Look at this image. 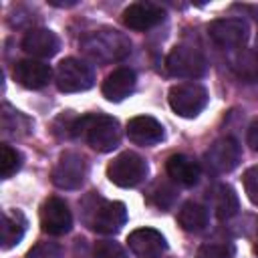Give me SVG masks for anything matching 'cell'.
Segmentation results:
<instances>
[{
	"mask_svg": "<svg viewBox=\"0 0 258 258\" xmlns=\"http://www.w3.org/2000/svg\"><path fill=\"white\" fill-rule=\"evenodd\" d=\"M71 137L87 141L95 151L107 153L113 151L121 141V127L119 121L111 115H81L75 117L71 127Z\"/></svg>",
	"mask_w": 258,
	"mask_h": 258,
	"instance_id": "cell-1",
	"label": "cell"
},
{
	"mask_svg": "<svg viewBox=\"0 0 258 258\" xmlns=\"http://www.w3.org/2000/svg\"><path fill=\"white\" fill-rule=\"evenodd\" d=\"M79 46L87 58L99 64L117 62L131 52V40L115 28L91 30L81 38Z\"/></svg>",
	"mask_w": 258,
	"mask_h": 258,
	"instance_id": "cell-2",
	"label": "cell"
},
{
	"mask_svg": "<svg viewBox=\"0 0 258 258\" xmlns=\"http://www.w3.org/2000/svg\"><path fill=\"white\" fill-rule=\"evenodd\" d=\"M85 224L99 234H115L127 222V210L123 202H109L99 196H89L83 200Z\"/></svg>",
	"mask_w": 258,
	"mask_h": 258,
	"instance_id": "cell-3",
	"label": "cell"
},
{
	"mask_svg": "<svg viewBox=\"0 0 258 258\" xmlns=\"http://www.w3.org/2000/svg\"><path fill=\"white\" fill-rule=\"evenodd\" d=\"M165 69L171 77L177 79H200L208 71L206 56L194 44H177L169 50L165 58Z\"/></svg>",
	"mask_w": 258,
	"mask_h": 258,
	"instance_id": "cell-4",
	"label": "cell"
},
{
	"mask_svg": "<svg viewBox=\"0 0 258 258\" xmlns=\"http://www.w3.org/2000/svg\"><path fill=\"white\" fill-rule=\"evenodd\" d=\"M54 83L60 93H81L93 87L95 75L87 62L69 56L58 62L54 73Z\"/></svg>",
	"mask_w": 258,
	"mask_h": 258,
	"instance_id": "cell-5",
	"label": "cell"
},
{
	"mask_svg": "<svg viewBox=\"0 0 258 258\" xmlns=\"http://www.w3.org/2000/svg\"><path fill=\"white\" fill-rule=\"evenodd\" d=\"M145 175L147 163L141 155L133 151H123L107 167V177L111 179V183L119 187H135L145 179Z\"/></svg>",
	"mask_w": 258,
	"mask_h": 258,
	"instance_id": "cell-6",
	"label": "cell"
},
{
	"mask_svg": "<svg viewBox=\"0 0 258 258\" xmlns=\"http://www.w3.org/2000/svg\"><path fill=\"white\" fill-rule=\"evenodd\" d=\"M208 91L200 83H179L169 89V107L179 117H196L208 105Z\"/></svg>",
	"mask_w": 258,
	"mask_h": 258,
	"instance_id": "cell-7",
	"label": "cell"
},
{
	"mask_svg": "<svg viewBox=\"0 0 258 258\" xmlns=\"http://www.w3.org/2000/svg\"><path fill=\"white\" fill-rule=\"evenodd\" d=\"M240 157H242V149H240L238 141L232 137H222V139H216L206 149L204 163L210 173L220 175V173H228V171L236 169L240 163Z\"/></svg>",
	"mask_w": 258,
	"mask_h": 258,
	"instance_id": "cell-8",
	"label": "cell"
},
{
	"mask_svg": "<svg viewBox=\"0 0 258 258\" xmlns=\"http://www.w3.org/2000/svg\"><path fill=\"white\" fill-rule=\"evenodd\" d=\"M87 161L77 151L60 153L56 165L52 167V183L60 189H77L85 181Z\"/></svg>",
	"mask_w": 258,
	"mask_h": 258,
	"instance_id": "cell-9",
	"label": "cell"
},
{
	"mask_svg": "<svg viewBox=\"0 0 258 258\" xmlns=\"http://www.w3.org/2000/svg\"><path fill=\"white\" fill-rule=\"evenodd\" d=\"M248 24L242 18H218L208 26V36L214 40V44L228 50L242 48L248 40Z\"/></svg>",
	"mask_w": 258,
	"mask_h": 258,
	"instance_id": "cell-10",
	"label": "cell"
},
{
	"mask_svg": "<svg viewBox=\"0 0 258 258\" xmlns=\"http://www.w3.org/2000/svg\"><path fill=\"white\" fill-rule=\"evenodd\" d=\"M40 226L50 236H62L73 228V216L60 198H48L40 208Z\"/></svg>",
	"mask_w": 258,
	"mask_h": 258,
	"instance_id": "cell-11",
	"label": "cell"
},
{
	"mask_svg": "<svg viewBox=\"0 0 258 258\" xmlns=\"http://www.w3.org/2000/svg\"><path fill=\"white\" fill-rule=\"evenodd\" d=\"M127 246L137 258H159L167 244L161 232L153 228H137L127 236Z\"/></svg>",
	"mask_w": 258,
	"mask_h": 258,
	"instance_id": "cell-12",
	"label": "cell"
},
{
	"mask_svg": "<svg viewBox=\"0 0 258 258\" xmlns=\"http://www.w3.org/2000/svg\"><path fill=\"white\" fill-rule=\"evenodd\" d=\"M165 18V12L161 6L153 2H133L123 12V22L131 30H149L157 26Z\"/></svg>",
	"mask_w": 258,
	"mask_h": 258,
	"instance_id": "cell-13",
	"label": "cell"
},
{
	"mask_svg": "<svg viewBox=\"0 0 258 258\" xmlns=\"http://www.w3.org/2000/svg\"><path fill=\"white\" fill-rule=\"evenodd\" d=\"M12 77L18 85H22L24 89H42L48 85L50 77H52V71L46 62L42 60H36V58H24V60H18L12 69Z\"/></svg>",
	"mask_w": 258,
	"mask_h": 258,
	"instance_id": "cell-14",
	"label": "cell"
},
{
	"mask_svg": "<svg viewBox=\"0 0 258 258\" xmlns=\"http://www.w3.org/2000/svg\"><path fill=\"white\" fill-rule=\"evenodd\" d=\"M127 137L135 145L151 147L163 139V127L155 117L137 115V117L129 119V123H127Z\"/></svg>",
	"mask_w": 258,
	"mask_h": 258,
	"instance_id": "cell-15",
	"label": "cell"
},
{
	"mask_svg": "<svg viewBox=\"0 0 258 258\" xmlns=\"http://www.w3.org/2000/svg\"><path fill=\"white\" fill-rule=\"evenodd\" d=\"M60 46L58 36L48 28H30L22 38V50L30 56L50 58Z\"/></svg>",
	"mask_w": 258,
	"mask_h": 258,
	"instance_id": "cell-16",
	"label": "cell"
},
{
	"mask_svg": "<svg viewBox=\"0 0 258 258\" xmlns=\"http://www.w3.org/2000/svg\"><path fill=\"white\" fill-rule=\"evenodd\" d=\"M135 83H137V77L131 69L127 67H121V69H115L105 81H103V97L113 101V103H119L123 101L125 97H129L135 89Z\"/></svg>",
	"mask_w": 258,
	"mask_h": 258,
	"instance_id": "cell-17",
	"label": "cell"
},
{
	"mask_svg": "<svg viewBox=\"0 0 258 258\" xmlns=\"http://www.w3.org/2000/svg\"><path fill=\"white\" fill-rule=\"evenodd\" d=\"M165 171H167V175L175 183L185 185V187H191V185L198 183L202 169H200V163L194 161L189 155H185V153H173L165 161Z\"/></svg>",
	"mask_w": 258,
	"mask_h": 258,
	"instance_id": "cell-18",
	"label": "cell"
},
{
	"mask_svg": "<svg viewBox=\"0 0 258 258\" xmlns=\"http://www.w3.org/2000/svg\"><path fill=\"white\" fill-rule=\"evenodd\" d=\"M230 69L244 83H258V52L252 48H236L230 54Z\"/></svg>",
	"mask_w": 258,
	"mask_h": 258,
	"instance_id": "cell-19",
	"label": "cell"
},
{
	"mask_svg": "<svg viewBox=\"0 0 258 258\" xmlns=\"http://www.w3.org/2000/svg\"><path fill=\"white\" fill-rule=\"evenodd\" d=\"M212 194V206H214V214L218 220H230L232 216L238 214V196L234 191V187L226 185V183H218L210 189Z\"/></svg>",
	"mask_w": 258,
	"mask_h": 258,
	"instance_id": "cell-20",
	"label": "cell"
},
{
	"mask_svg": "<svg viewBox=\"0 0 258 258\" xmlns=\"http://www.w3.org/2000/svg\"><path fill=\"white\" fill-rule=\"evenodd\" d=\"M26 232V218L18 210L4 212L2 216V248L8 250L16 246Z\"/></svg>",
	"mask_w": 258,
	"mask_h": 258,
	"instance_id": "cell-21",
	"label": "cell"
},
{
	"mask_svg": "<svg viewBox=\"0 0 258 258\" xmlns=\"http://www.w3.org/2000/svg\"><path fill=\"white\" fill-rule=\"evenodd\" d=\"M177 224L185 232H202L208 226V210L198 202H185L177 212Z\"/></svg>",
	"mask_w": 258,
	"mask_h": 258,
	"instance_id": "cell-22",
	"label": "cell"
},
{
	"mask_svg": "<svg viewBox=\"0 0 258 258\" xmlns=\"http://www.w3.org/2000/svg\"><path fill=\"white\" fill-rule=\"evenodd\" d=\"M2 133L6 137H24L30 133V119L10 105H2Z\"/></svg>",
	"mask_w": 258,
	"mask_h": 258,
	"instance_id": "cell-23",
	"label": "cell"
},
{
	"mask_svg": "<svg viewBox=\"0 0 258 258\" xmlns=\"http://www.w3.org/2000/svg\"><path fill=\"white\" fill-rule=\"evenodd\" d=\"M0 167H2V177L8 179L12 177L20 167H22V155L18 149L10 147L8 143H4L0 147Z\"/></svg>",
	"mask_w": 258,
	"mask_h": 258,
	"instance_id": "cell-24",
	"label": "cell"
},
{
	"mask_svg": "<svg viewBox=\"0 0 258 258\" xmlns=\"http://www.w3.org/2000/svg\"><path fill=\"white\" fill-rule=\"evenodd\" d=\"M175 200V187H171L167 181H157L149 191V202L157 208H169Z\"/></svg>",
	"mask_w": 258,
	"mask_h": 258,
	"instance_id": "cell-25",
	"label": "cell"
},
{
	"mask_svg": "<svg viewBox=\"0 0 258 258\" xmlns=\"http://www.w3.org/2000/svg\"><path fill=\"white\" fill-rule=\"evenodd\" d=\"M95 258H129L125 248L115 240H99L93 248Z\"/></svg>",
	"mask_w": 258,
	"mask_h": 258,
	"instance_id": "cell-26",
	"label": "cell"
},
{
	"mask_svg": "<svg viewBox=\"0 0 258 258\" xmlns=\"http://www.w3.org/2000/svg\"><path fill=\"white\" fill-rule=\"evenodd\" d=\"M232 256H234V246L232 244H216V242H210V244H204L198 250V256L196 258H232Z\"/></svg>",
	"mask_w": 258,
	"mask_h": 258,
	"instance_id": "cell-27",
	"label": "cell"
},
{
	"mask_svg": "<svg viewBox=\"0 0 258 258\" xmlns=\"http://www.w3.org/2000/svg\"><path fill=\"white\" fill-rule=\"evenodd\" d=\"M26 258H62V248L54 242H38L30 248Z\"/></svg>",
	"mask_w": 258,
	"mask_h": 258,
	"instance_id": "cell-28",
	"label": "cell"
},
{
	"mask_svg": "<svg viewBox=\"0 0 258 258\" xmlns=\"http://www.w3.org/2000/svg\"><path fill=\"white\" fill-rule=\"evenodd\" d=\"M244 189L254 206H258V165L244 173Z\"/></svg>",
	"mask_w": 258,
	"mask_h": 258,
	"instance_id": "cell-29",
	"label": "cell"
},
{
	"mask_svg": "<svg viewBox=\"0 0 258 258\" xmlns=\"http://www.w3.org/2000/svg\"><path fill=\"white\" fill-rule=\"evenodd\" d=\"M248 145L254 151H258V119H254L252 125L248 127Z\"/></svg>",
	"mask_w": 258,
	"mask_h": 258,
	"instance_id": "cell-30",
	"label": "cell"
},
{
	"mask_svg": "<svg viewBox=\"0 0 258 258\" xmlns=\"http://www.w3.org/2000/svg\"><path fill=\"white\" fill-rule=\"evenodd\" d=\"M254 252H256V256H258V242H256V246H254Z\"/></svg>",
	"mask_w": 258,
	"mask_h": 258,
	"instance_id": "cell-31",
	"label": "cell"
},
{
	"mask_svg": "<svg viewBox=\"0 0 258 258\" xmlns=\"http://www.w3.org/2000/svg\"><path fill=\"white\" fill-rule=\"evenodd\" d=\"M256 52H258V36H256Z\"/></svg>",
	"mask_w": 258,
	"mask_h": 258,
	"instance_id": "cell-32",
	"label": "cell"
}]
</instances>
